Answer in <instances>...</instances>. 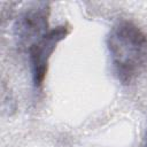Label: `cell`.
<instances>
[{
	"instance_id": "cell-1",
	"label": "cell",
	"mask_w": 147,
	"mask_h": 147,
	"mask_svg": "<svg viewBox=\"0 0 147 147\" xmlns=\"http://www.w3.org/2000/svg\"><path fill=\"white\" fill-rule=\"evenodd\" d=\"M115 76L123 85H129L147 64V34L133 22L121 20L107 37Z\"/></svg>"
},
{
	"instance_id": "cell-2",
	"label": "cell",
	"mask_w": 147,
	"mask_h": 147,
	"mask_svg": "<svg viewBox=\"0 0 147 147\" xmlns=\"http://www.w3.org/2000/svg\"><path fill=\"white\" fill-rule=\"evenodd\" d=\"M70 32V26L59 25L48 30L39 39L29 46V57L31 64L32 82L36 90L41 88L48 68V61L55 51L57 44L62 41Z\"/></svg>"
},
{
	"instance_id": "cell-3",
	"label": "cell",
	"mask_w": 147,
	"mask_h": 147,
	"mask_svg": "<svg viewBox=\"0 0 147 147\" xmlns=\"http://www.w3.org/2000/svg\"><path fill=\"white\" fill-rule=\"evenodd\" d=\"M49 8L47 3H39L29 8L22 14L16 24V34L21 41H29L32 38L39 39L47 31V18Z\"/></svg>"
},
{
	"instance_id": "cell-4",
	"label": "cell",
	"mask_w": 147,
	"mask_h": 147,
	"mask_svg": "<svg viewBox=\"0 0 147 147\" xmlns=\"http://www.w3.org/2000/svg\"><path fill=\"white\" fill-rule=\"evenodd\" d=\"M146 147H147V136H146Z\"/></svg>"
}]
</instances>
